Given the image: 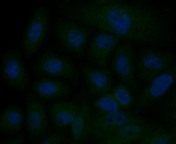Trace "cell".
<instances>
[{
	"label": "cell",
	"instance_id": "obj_1",
	"mask_svg": "<svg viewBox=\"0 0 176 144\" xmlns=\"http://www.w3.org/2000/svg\"><path fill=\"white\" fill-rule=\"evenodd\" d=\"M114 20L111 33L136 43L153 42L165 33L162 22L149 8L123 1L113 2Z\"/></svg>",
	"mask_w": 176,
	"mask_h": 144
},
{
	"label": "cell",
	"instance_id": "obj_2",
	"mask_svg": "<svg viewBox=\"0 0 176 144\" xmlns=\"http://www.w3.org/2000/svg\"><path fill=\"white\" fill-rule=\"evenodd\" d=\"M32 72L37 77L59 78L74 82L78 81V70L73 63L50 49L45 51L38 56L34 63Z\"/></svg>",
	"mask_w": 176,
	"mask_h": 144
},
{
	"label": "cell",
	"instance_id": "obj_3",
	"mask_svg": "<svg viewBox=\"0 0 176 144\" xmlns=\"http://www.w3.org/2000/svg\"><path fill=\"white\" fill-rule=\"evenodd\" d=\"M175 57L166 51L151 49L142 50L135 66V74L144 83H148L160 74L175 66Z\"/></svg>",
	"mask_w": 176,
	"mask_h": 144
},
{
	"label": "cell",
	"instance_id": "obj_4",
	"mask_svg": "<svg viewBox=\"0 0 176 144\" xmlns=\"http://www.w3.org/2000/svg\"><path fill=\"white\" fill-rule=\"evenodd\" d=\"M49 17V10L46 7L40 5L36 7L20 44L27 59L34 55L44 42L48 31Z\"/></svg>",
	"mask_w": 176,
	"mask_h": 144
},
{
	"label": "cell",
	"instance_id": "obj_5",
	"mask_svg": "<svg viewBox=\"0 0 176 144\" xmlns=\"http://www.w3.org/2000/svg\"><path fill=\"white\" fill-rule=\"evenodd\" d=\"M138 116L122 110L110 113H92L88 136L98 141L110 136L126 125L144 121Z\"/></svg>",
	"mask_w": 176,
	"mask_h": 144
},
{
	"label": "cell",
	"instance_id": "obj_6",
	"mask_svg": "<svg viewBox=\"0 0 176 144\" xmlns=\"http://www.w3.org/2000/svg\"><path fill=\"white\" fill-rule=\"evenodd\" d=\"M42 100L34 92L26 97L25 124L28 141L31 143H38L49 131V120Z\"/></svg>",
	"mask_w": 176,
	"mask_h": 144
},
{
	"label": "cell",
	"instance_id": "obj_7",
	"mask_svg": "<svg viewBox=\"0 0 176 144\" xmlns=\"http://www.w3.org/2000/svg\"><path fill=\"white\" fill-rule=\"evenodd\" d=\"M75 22L61 18L54 28L60 45L69 52L78 56L83 53L90 35L86 28Z\"/></svg>",
	"mask_w": 176,
	"mask_h": 144
},
{
	"label": "cell",
	"instance_id": "obj_8",
	"mask_svg": "<svg viewBox=\"0 0 176 144\" xmlns=\"http://www.w3.org/2000/svg\"><path fill=\"white\" fill-rule=\"evenodd\" d=\"M2 79L9 87L20 91L28 87L29 79L20 51L17 48L6 51L1 59Z\"/></svg>",
	"mask_w": 176,
	"mask_h": 144
},
{
	"label": "cell",
	"instance_id": "obj_9",
	"mask_svg": "<svg viewBox=\"0 0 176 144\" xmlns=\"http://www.w3.org/2000/svg\"><path fill=\"white\" fill-rule=\"evenodd\" d=\"M133 51L128 42L117 47L111 63L112 72L128 87L136 86Z\"/></svg>",
	"mask_w": 176,
	"mask_h": 144
},
{
	"label": "cell",
	"instance_id": "obj_10",
	"mask_svg": "<svg viewBox=\"0 0 176 144\" xmlns=\"http://www.w3.org/2000/svg\"><path fill=\"white\" fill-rule=\"evenodd\" d=\"M120 40L110 33L98 32L89 43L87 50L88 60L95 66L105 68L108 65L111 53L117 47Z\"/></svg>",
	"mask_w": 176,
	"mask_h": 144
},
{
	"label": "cell",
	"instance_id": "obj_11",
	"mask_svg": "<svg viewBox=\"0 0 176 144\" xmlns=\"http://www.w3.org/2000/svg\"><path fill=\"white\" fill-rule=\"evenodd\" d=\"M176 66L159 74L150 81L136 100V105L144 108L160 100L175 83Z\"/></svg>",
	"mask_w": 176,
	"mask_h": 144
},
{
	"label": "cell",
	"instance_id": "obj_12",
	"mask_svg": "<svg viewBox=\"0 0 176 144\" xmlns=\"http://www.w3.org/2000/svg\"><path fill=\"white\" fill-rule=\"evenodd\" d=\"M80 72L90 95L96 97L112 91L113 87V77L109 70L85 66L82 68Z\"/></svg>",
	"mask_w": 176,
	"mask_h": 144
},
{
	"label": "cell",
	"instance_id": "obj_13",
	"mask_svg": "<svg viewBox=\"0 0 176 144\" xmlns=\"http://www.w3.org/2000/svg\"><path fill=\"white\" fill-rule=\"evenodd\" d=\"M79 100L56 101L49 104L50 121L57 132H63L71 124L79 109Z\"/></svg>",
	"mask_w": 176,
	"mask_h": 144
},
{
	"label": "cell",
	"instance_id": "obj_14",
	"mask_svg": "<svg viewBox=\"0 0 176 144\" xmlns=\"http://www.w3.org/2000/svg\"><path fill=\"white\" fill-rule=\"evenodd\" d=\"M154 129L145 121L131 124L123 126L115 133L99 141L105 144H129L138 142Z\"/></svg>",
	"mask_w": 176,
	"mask_h": 144
},
{
	"label": "cell",
	"instance_id": "obj_15",
	"mask_svg": "<svg viewBox=\"0 0 176 144\" xmlns=\"http://www.w3.org/2000/svg\"><path fill=\"white\" fill-rule=\"evenodd\" d=\"M32 90L41 99L57 100L65 98L71 93L69 86L57 79L42 77L32 84Z\"/></svg>",
	"mask_w": 176,
	"mask_h": 144
},
{
	"label": "cell",
	"instance_id": "obj_16",
	"mask_svg": "<svg viewBox=\"0 0 176 144\" xmlns=\"http://www.w3.org/2000/svg\"><path fill=\"white\" fill-rule=\"evenodd\" d=\"M79 109L71 124L74 143H81L88 136V131L93 111L83 96L79 100Z\"/></svg>",
	"mask_w": 176,
	"mask_h": 144
},
{
	"label": "cell",
	"instance_id": "obj_17",
	"mask_svg": "<svg viewBox=\"0 0 176 144\" xmlns=\"http://www.w3.org/2000/svg\"><path fill=\"white\" fill-rule=\"evenodd\" d=\"M25 121L23 109L16 105H10L1 113L0 133L4 135L16 134L22 129Z\"/></svg>",
	"mask_w": 176,
	"mask_h": 144
},
{
	"label": "cell",
	"instance_id": "obj_18",
	"mask_svg": "<svg viewBox=\"0 0 176 144\" xmlns=\"http://www.w3.org/2000/svg\"><path fill=\"white\" fill-rule=\"evenodd\" d=\"M91 103L95 111L98 113H110L122 110V108L110 92L96 97Z\"/></svg>",
	"mask_w": 176,
	"mask_h": 144
},
{
	"label": "cell",
	"instance_id": "obj_19",
	"mask_svg": "<svg viewBox=\"0 0 176 144\" xmlns=\"http://www.w3.org/2000/svg\"><path fill=\"white\" fill-rule=\"evenodd\" d=\"M129 88L121 83L113 86L111 91L112 93L122 109H129L133 104V98Z\"/></svg>",
	"mask_w": 176,
	"mask_h": 144
},
{
	"label": "cell",
	"instance_id": "obj_20",
	"mask_svg": "<svg viewBox=\"0 0 176 144\" xmlns=\"http://www.w3.org/2000/svg\"><path fill=\"white\" fill-rule=\"evenodd\" d=\"M175 136V134L164 130L154 129L138 143L141 144H168Z\"/></svg>",
	"mask_w": 176,
	"mask_h": 144
},
{
	"label": "cell",
	"instance_id": "obj_21",
	"mask_svg": "<svg viewBox=\"0 0 176 144\" xmlns=\"http://www.w3.org/2000/svg\"><path fill=\"white\" fill-rule=\"evenodd\" d=\"M65 140V136L63 132H57L46 135L38 143L61 144Z\"/></svg>",
	"mask_w": 176,
	"mask_h": 144
},
{
	"label": "cell",
	"instance_id": "obj_22",
	"mask_svg": "<svg viewBox=\"0 0 176 144\" xmlns=\"http://www.w3.org/2000/svg\"><path fill=\"white\" fill-rule=\"evenodd\" d=\"M25 140L22 135H18L11 138H6L2 140L1 144H24Z\"/></svg>",
	"mask_w": 176,
	"mask_h": 144
}]
</instances>
